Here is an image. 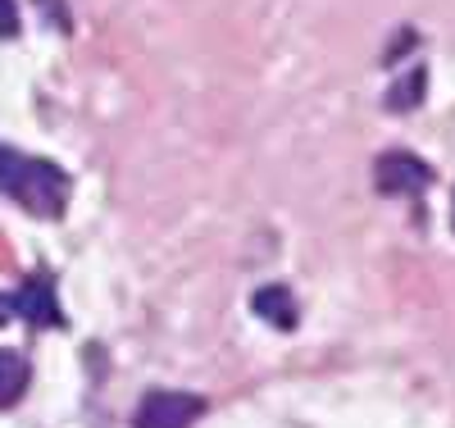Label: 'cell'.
<instances>
[{
    "mask_svg": "<svg viewBox=\"0 0 455 428\" xmlns=\"http://www.w3.org/2000/svg\"><path fill=\"white\" fill-rule=\"evenodd\" d=\"M373 174H378L373 182H378L383 197H414V191H424L433 182L428 165L419 160V155H410V150H387L383 160L373 165Z\"/></svg>",
    "mask_w": 455,
    "mask_h": 428,
    "instance_id": "3",
    "label": "cell"
},
{
    "mask_svg": "<svg viewBox=\"0 0 455 428\" xmlns=\"http://www.w3.org/2000/svg\"><path fill=\"white\" fill-rule=\"evenodd\" d=\"M251 305H255V315H259V319L278 324L283 333H291V328H296V319H300V315H296V301H291V292H287L283 283H269V287H259Z\"/></svg>",
    "mask_w": 455,
    "mask_h": 428,
    "instance_id": "5",
    "label": "cell"
},
{
    "mask_svg": "<svg viewBox=\"0 0 455 428\" xmlns=\"http://www.w3.org/2000/svg\"><path fill=\"white\" fill-rule=\"evenodd\" d=\"M19 32V0H0V36Z\"/></svg>",
    "mask_w": 455,
    "mask_h": 428,
    "instance_id": "8",
    "label": "cell"
},
{
    "mask_svg": "<svg viewBox=\"0 0 455 428\" xmlns=\"http://www.w3.org/2000/svg\"><path fill=\"white\" fill-rule=\"evenodd\" d=\"M0 191L36 219H60L68 206V174L51 160L0 146Z\"/></svg>",
    "mask_w": 455,
    "mask_h": 428,
    "instance_id": "1",
    "label": "cell"
},
{
    "mask_svg": "<svg viewBox=\"0 0 455 428\" xmlns=\"http://www.w3.org/2000/svg\"><path fill=\"white\" fill-rule=\"evenodd\" d=\"M424 87H428V73H424V69H410L401 83L387 92V105H392V109H414V105L424 101Z\"/></svg>",
    "mask_w": 455,
    "mask_h": 428,
    "instance_id": "7",
    "label": "cell"
},
{
    "mask_svg": "<svg viewBox=\"0 0 455 428\" xmlns=\"http://www.w3.org/2000/svg\"><path fill=\"white\" fill-rule=\"evenodd\" d=\"M23 387H28V360L0 346V410H10L23 397Z\"/></svg>",
    "mask_w": 455,
    "mask_h": 428,
    "instance_id": "6",
    "label": "cell"
},
{
    "mask_svg": "<svg viewBox=\"0 0 455 428\" xmlns=\"http://www.w3.org/2000/svg\"><path fill=\"white\" fill-rule=\"evenodd\" d=\"M14 310H19L23 319H32L36 328H64V310H60V301H55V283H51L46 274H32V279L19 287Z\"/></svg>",
    "mask_w": 455,
    "mask_h": 428,
    "instance_id": "4",
    "label": "cell"
},
{
    "mask_svg": "<svg viewBox=\"0 0 455 428\" xmlns=\"http://www.w3.org/2000/svg\"><path fill=\"white\" fill-rule=\"evenodd\" d=\"M451 228H455V210H451Z\"/></svg>",
    "mask_w": 455,
    "mask_h": 428,
    "instance_id": "10",
    "label": "cell"
},
{
    "mask_svg": "<svg viewBox=\"0 0 455 428\" xmlns=\"http://www.w3.org/2000/svg\"><path fill=\"white\" fill-rule=\"evenodd\" d=\"M205 415V397L196 392H146L132 415V428H192Z\"/></svg>",
    "mask_w": 455,
    "mask_h": 428,
    "instance_id": "2",
    "label": "cell"
},
{
    "mask_svg": "<svg viewBox=\"0 0 455 428\" xmlns=\"http://www.w3.org/2000/svg\"><path fill=\"white\" fill-rule=\"evenodd\" d=\"M10 319H14V301H10V296H0V328H5Z\"/></svg>",
    "mask_w": 455,
    "mask_h": 428,
    "instance_id": "9",
    "label": "cell"
}]
</instances>
